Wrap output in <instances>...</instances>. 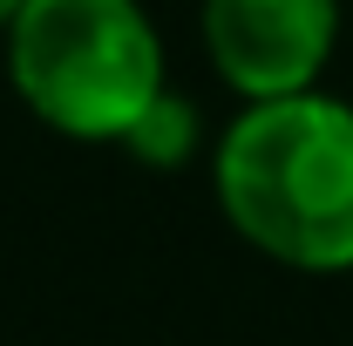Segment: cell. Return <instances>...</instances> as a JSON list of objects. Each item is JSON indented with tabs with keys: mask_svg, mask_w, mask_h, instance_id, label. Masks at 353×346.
<instances>
[{
	"mask_svg": "<svg viewBox=\"0 0 353 346\" xmlns=\"http://www.w3.org/2000/svg\"><path fill=\"white\" fill-rule=\"evenodd\" d=\"M123 143H130L143 163L170 170V163H183V156L197 150V109H190L183 95H170V88H163V95H157V102L136 116V130L123 136Z\"/></svg>",
	"mask_w": 353,
	"mask_h": 346,
	"instance_id": "cell-4",
	"label": "cell"
},
{
	"mask_svg": "<svg viewBox=\"0 0 353 346\" xmlns=\"http://www.w3.org/2000/svg\"><path fill=\"white\" fill-rule=\"evenodd\" d=\"M340 34V0H204V48L252 102L312 95Z\"/></svg>",
	"mask_w": 353,
	"mask_h": 346,
	"instance_id": "cell-3",
	"label": "cell"
},
{
	"mask_svg": "<svg viewBox=\"0 0 353 346\" xmlns=\"http://www.w3.org/2000/svg\"><path fill=\"white\" fill-rule=\"evenodd\" d=\"M21 7H28V0H0V28H14V21H21Z\"/></svg>",
	"mask_w": 353,
	"mask_h": 346,
	"instance_id": "cell-5",
	"label": "cell"
},
{
	"mask_svg": "<svg viewBox=\"0 0 353 346\" xmlns=\"http://www.w3.org/2000/svg\"><path fill=\"white\" fill-rule=\"evenodd\" d=\"M21 102L61 136H123L163 95V41L136 0H28L7 28Z\"/></svg>",
	"mask_w": 353,
	"mask_h": 346,
	"instance_id": "cell-2",
	"label": "cell"
},
{
	"mask_svg": "<svg viewBox=\"0 0 353 346\" xmlns=\"http://www.w3.org/2000/svg\"><path fill=\"white\" fill-rule=\"evenodd\" d=\"M218 197L245 245L292 272H353V109L252 102L218 143Z\"/></svg>",
	"mask_w": 353,
	"mask_h": 346,
	"instance_id": "cell-1",
	"label": "cell"
}]
</instances>
